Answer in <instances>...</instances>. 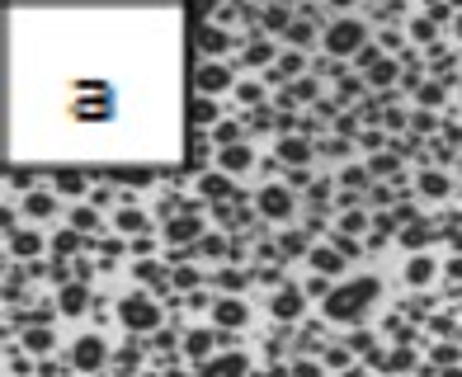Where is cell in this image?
<instances>
[{
  "instance_id": "cell-1",
  "label": "cell",
  "mask_w": 462,
  "mask_h": 377,
  "mask_svg": "<svg viewBox=\"0 0 462 377\" xmlns=\"http://www.w3.org/2000/svg\"><path fill=\"white\" fill-rule=\"evenodd\" d=\"M378 293H382L378 278H354V283H345V288H335V293L326 297V316L330 321H358Z\"/></svg>"
},
{
  "instance_id": "cell-2",
  "label": "cell",
  "mask_w": 462,
  "mask_h": 377,
  "mask_svg": "<svg viewBox=\"0 0 462 377\" xmlns=\"http://www.w3.org/2000/svg\"><path fill=\"white\" fill-rule=\"evenodd\" d=\"M326 52L340 61V57H358L368 48V24L363 19H354V14H340V19H330L326 24Z\"/></svg>"
},
{
  "instance_id": "cell-3",
  "label": "cell",
  "mask_w": 462,
  "mask_h": 377,
  "mask_svg": "<svg viewBox=\"0 0 462 377\" xmlns=\"http://www.w3.org/2000/svg\"><path fill=\"white\" fill-rule=\"evenodd\" d=\"M118 321L128 325V330H156V325H161V307L146 293H133V297L118 302Z\"/></svg>"
},
{
  "instance_id": "cell-4",
  "label": "cell",
  "mask_w": 462,
  "mask_h": 377,
  "mask_svg": "<svg viewBox=\"0 0 462 377\" xmlns=\"http://www.w3.org/2000/svg\"><path fill=\"white\" fill-rule=\"evenodd\" d=\"M71 363H76L81 373H99V368L109 363V345H104V335H81V340H76V349H71Z\"/></svg>"
},
{
  "instance_id": "cell-5",
  "label": "cell",
  "mask_w": 462,
  "mask_h": 377,
  "mask_svg": "<svg viewBox=\"0 0 462 377\" xmlns=\"http://www.w3.org/2000/svg\"><path fill=\"white\" fill-rule=\"evenodd\" d=\"M255 208H260V217H269V222H283V217H293V193L283 184H269V188H260Z\"/></svg>"
},
{
  "instance_id": "cell-6",
  "label": "cell",
  "mask_w": 462,
  "mask_h": 377,
  "mask_svg": "<svg viewBox=\"0 0 462 377\" xmlns=\"http://www.w3.org/2000/svg\"><path fill=\"white\" fill-rule=\"evenodd\" d=\"M193 85H198L203 95H222V90L231 85V66H222V61H203V66H198V76H193Z\"/></svg>"
},
{
  "instance_id": "cell-7",
  "label": "cell",
  "mask_w": 462,
  "mask_h": 377,
  "mask_svg": "<svg viewBox=\"0 0 462 377\" xmlns=\"http://www.w3.org/2000/svg\"><path fill=\"white\" fill-rule=\"evenodd\" d=\"M165 241H175V245H184V241H203V222H198L193 213L170 217V222H165Z\"/></svg>"
},
{
  "instance_id": "cell-8",
  "label": "cell",
  "mask_w": 462,
  "mask_h": 377,
  "mask_svg": "<svg viewBox=\"0 0 462 377\" xmlns=\"http://www.w3.org/2000/svg\"><path fill=\"white\" fill-rule=\"evenodd\" d=\"M213 325H218V330L245 325V302L241 297H218V302H213Z\"/></svg>"
},
{
  "instance_id": "cell-9",
  "label": "cell",
  "mask_w": 462,
  "mask_h": 377,
  "mask_svg": "<svg viewBox=\"0 0 462 377\" xmlns=\"http://www.w3.org/2000/svg\"><path fill=\"white\" fill-rule=\"evenodd\" d=\"M302 288H278L273 293V302H269V311H273V321H298L302 316Z\"/></svg>"
},
{
  "instance_id": "cell-10",
  "label": "cell",
  "mask_w": 462,
  "mask_h": 377,
  "mask_svg": "<svg viewBox=\"0 0 462 377\" xmlns=\"http://www.w3.org/2000/svg\"><path fill=\"white\" fill-rule=\"evenodd\" d=\"M198 48H203L208 57H222V52H231V48H236V38H231L222 24H203V28H198Z\"/></svg>"
},
{
  "instance_id": "cell-11",
  "label": "cell",
  "mask_w": 462,
  "mask_h": 377,
  "mask_svg": "<svg viewBox=\"0 0 462 377\" xmlns=\"http://www.w3.org/2000/svg\"><path fill=\"white\" fill-rule=\"evenodd\" d=\"M311 142L307 137H278V165H307L311 161Z\"/></svg>"
},
{
  "instance_id": "cell-12",
  "label": "cell",
  "mask_w": 462,
  "mask_h": 377,
  "mask_svg": "<svg viewBox=\"0 0 462 377\" xmlns=\"http://www.w3.org/2000/svg\"><path fill=\"white\" fill-rule=\"evenodd\" d=\"M218 165H222V175H245L250 165H255V156H250V146H222L218 151Z\"/></svg>"
},
{
  "instance_id": "cell-13",
  "label": "cell",
  "mask_w": 462,
  "mask_h": 377,
  "mask_svg": "<svg viewBox=\"0 0 462 377\" xmlns=\"http://www.w3.org/2000/svg\"><path fill=\"white\" fill-rule=\"evenodd\" d=\"M198 377H245V358L241 354H222V358H208Z\"/></svg>"
},
{
  "instance_id": "cell-14",
  "label": "cell",
  "mask_w": 462,
  "mask_h": 377,
  "mask_svg": "<svg viewBox=\"0 0 462 377\" xmlns=\"http://www.w3.org/2000/svg\"><path fill=\"white\" fill-rule=\"evenodd\" d=\"M434 236H439V226H434V222L415 217V222H406V231H401V245H406V250H420V245H430Z\"/></svg>"
},
{
  "instance_id": "cell-15",
  "label": "cell",
  "mask_w": 462,
  "mask_h": 377,
  "mask_svg": "<svg viewBox=\"0 0 462 377\" xmlns=\"http://www.w3.org/2000/svg\"><path fill=\"white\" fill-rule=\"evenodd\" d=\"M24 208H28V217H52L57 213V193L52 188H28V198H24Z\"/></svg>"
},
{
  "instance_id": "cell-16",
  "label": "cell",
  "mask_w": 462,
  "mask_h": 377,
  "mask_svg": "<svg viewBox=\"0 0 462 377\" xmlns=\"http://www.w3.org/2000/svg\"><path fill=\"white\" fill-rule=\"evenodd\" d=\"M311 269L321 273V278H330V273L345 269V255H340V250H330V245H316V250H311Z\"/></svg>"
},
{
  "instance_id": "cell-17",
  "label": "cell",
  "mask_w": 462,
  "mask_h": 377,
  "mask_svg": "<svg viewBox=\"0 0 462 377\" xmlns=\"http://www.w3.org/2000/svg\"><path fill=\"white\" fill-rule=\"evenodd\" d=\"M222 335L218 330H193L189 340H184V354H189V358H203V363H208V358H213V345H218Z\"/></svg>"
},
{
  "instance_id": "cell-18",
  "label": "cell",
  "mask_w": 462,
  "mask_h": 377,
  "mask_svg": "<svg viewBox=\"0 0 462 377\" xmlns=\"http://www.w3.org/2000/svg\"><path fill=\"white\" fill-rule=\"evenodd\" d=\"M85 180L81 170H52V193H66V198H76V193H85Z\"/></svg>"
},
{
  "instance_id": "cell-19",
  "label": "cell",
  "mask_w": 462,
  "mask_h": 377,
  "mask_svg": "<svg viewBox=\"0 0 462 377\" xmlns=\"http://www.w3.org/2000/svg\"><path fill=\"white\" fill-rule=\"evenodd\" d=\"M85 302H90V293H85L81 283H66V288H61V297H57V307H61L66 316H81Z\"/></svg>"
},
{
  "instance_id": "cell-20",
  "label": "cell",
  "mask_w": 462,
  "mask_h": 377,
  "mask_svg": "<svg viewBox=\"0 0 462 377\" xmlns=\"http://www.w3.org/2000/svg\"><path fill=\"white\" fill-rule=\"evenodd\" d=\"M10 250H15L19 260H33V255L43 250V236H38V231H10Z\"/></svg>"
},
{
  "instance_id": "cell-21",
  "label": "cell",
  "mask_w": 462,
  "mask_h": 377,
  "mask_svg": "<svg viewBox=\"0 0 462 377\" xmlns=\"http://www.w3.org/2000/svg\"><path fill=\"white\" fill-rule=\"evenodd\" d=\"M198 193L227 203V198H231V180H227V175H203V180H198Z\"/></svg>"
},
{
  "instance_id": "cell-22",
  "label": "cell",
  "mask_w": 462,
  "mask_h": 377,
  "mask_svg": "<svg viewBox=\"0 0 462 377\" xmlns=\"http://www.w3.org/2000/svg\"><path fill=\"white\" fill-rule=\"evenodd\" d=\"M434 269H439V264H434V260H430V255H415V260H410V264H406V278H410V283H415V288H425V283L434 278Z\"/></svg>"
},
{
  "instance_id": "cell-23",
  "label": "cell",
  "mask_w": 462,
  "mask_h": 377,
  "mask_svg": "<svg viewBox=\"0 0 462 377\" xmlns=\"http://www.w3.org/2000/svg\"><path fill=\"white\" fill-rule=\"evenodd\" d=\"M273 52H278V48H273V38H255V43L241 52V61H250V66H264Z\"/></svg>"
},
{
  "instance_id": "cell-24",
  "label": "cell",
  "mask_w": 462,
  "mask_h": 377,
  "mask_svg": "<svg viewBox=\"0 0 462 377\" xmlns=\"http://www.w3.org/2000/svg\"><path fill=\"white\" fill-rule=\"evenodd\" d=\"M118 231H123V236H142V231H146V213L123 208V213H118Z\"/></svg>"
},
{
  "instance_id": "cell-25",
  "label": "cell",
  "mask_w": 462,
  "mask_h": 377,
  "mask_svg": "<svg viewBox=\"0 0 462 377\" xmlns=\"http://www.w3.org/2000/svg\"><path fill=\"white\" fill-rule=\"evenodd\" d=\"M420 193H425V198H443V193H448V180H443V175H439V170H425V175H420Z\"/></svg>"
},
{
  "instance_id": "cell-26",
  "label": "cell",
  "mask_w": 462,
  "mask_h": 377,
  "mask_svg": "<svg viewBox=\"0 0 462 377\" xmlns=\"http://www.w3.org/2000/svg\"><path fill=\"white\" fill-rule=\"evenodd\" d=\"M396 71H401V66H396V61H387V57H382L378 66H373V71H368V85H378V90H382V85H392V81H396Z\"/></svg>"
},
{
  "instance_id": "cell-27",
  "label": "cell",
  "mask_w": 462,
  "mask_h": 377,
  "mask_svg": "<svg viewBox=\"0 0 462 377\" xmlns=\"http://www.w3.org/2000/svg\"><path fill=\"white\" fill-rule=\"evenodd\" d=\"M71 231H99V213L95 208H76L71 213Z\"/></svg>"
},
{
  "instance_id": "cell-28",
  "label": "cell",
  "mask_w": 462,
  "mask_h": 377,
  "mask_svg": "<svg viewBox=\"0 0 462 377\" xmlns=\"http://www.w3.org/2000/svg\"><path fill=\"white\" fill-rule=\"evenodd\" d=\"M283 38H288V43H293V48H311V38H316V33H311V24H307V19H298V24L288 28V33H283Z\"/></svg>"
},
{
  "instance_id": "cell-29",
  "label": "cell",
  "mask_w": 462,
  "mask_h": 377,
  "mask_svg": "<svg viewBox=\"0 0 462 377\" xmlns=\"http://www.w3.org/2000/svg\"><path fill=\"white\" fill-rule=\"evenodd\" d=\"M193 123H203V128H208V123H218V104H213V99H193Z\"/></svg>"
},
{
  "instance_id": "cell-30",
  "label": "cell",
  "mask_w": 462,
  "mask_h": 377,
  "mask_svg": "<svg viewBox=\"0 0 462 377\" xmlns=\"http://www.w3.org/2000/svg\"><path fill=\"white\" fill-rule=\"evenodd\" d=\"M222 142V146H241V123H231V118H227V123H218V133H213Z\"/></svg>"
},
{
  "instance_id": "cell-31",
  "label": "cell",
  "mask_w": 462,
  "mask_h": 377,
  "mask_svg": "<svg viewBox=\"0 0 462 377\" xmlns=\"http://www.w3.org/2000/svg\"><path fill=\"white\" fill-rule=\"evenodd\" d=\"M24 345H28L33 354H48V349H52V330H28Z\"/></svg>"
},
{
  "instance_id": "cell-32",
  "label": "cell",
  "mask_w": 462,
  "mask_h": 377,
  "mask_svg": "<svg viewBox=\"0 0 462 377\" xmlns=\"http://www.w3.org/2000/svg\"><path fill=\"white\" fill-rule=\"evenodd\" d=\"M410 38H415V43H434V19H430V14L415 19V24H410Z\"/></svg>"
},
{
  "instance_id": "cell-33",
  "label": "cell",
  "mask_w": 462,
  "mask_h": 377,
  "mask_svg": "<svg viewBox=\"0 0 462 377\" xmlns=\"http://www.w3.org/2000/svg\"><path fill=\"white\" fill-rule=\"evenodd\" d=\"M264 24L278 28V33H288V28H293V19H288V10L278 5V10H264Z\"/></svg>"
},
{
  "instance_id": "cell-34",
  "label": "cell",
  "mask_w": 462,
  "mask_h": 377,
  "mask_svg": "<svg viewBox=\"0 0 462 377\" xmlns=\"http://www.w3.org/2000/svg\"><path fill=\"white\" fill-rule=\"evenodd\" d=\"M420 104H430V108H439V104H443V85H439V81H430V85H420Z\"/></svg>"
},
{
  "instance_id": "cell-35",
  "label": "cell",
  "mask_w": 462,
  "mask_h": 377,
  "mask_svg": "<svg viewBox=\"0 0 462 377\" xmlns=\"http://www.w3.org/2000/svg\"><path fill=\"white\" fill-rule=\"evenodd\" d=\"M298 71H302V57L288 52V57H278V71H273V81H278V76H298Z\"/></svg>"
},
{
  "instance_id": "cell-36",
  "label": "cell",
  "mask_w": 462,
  "mask_h": 377,
  "mask_svg": "<svg viewBox=\"0 0 462 377\" xmlns=\"http://www.w3.org/2000/svg\"><path fill=\"white\" fill-rule=\"evenodd\" d=\"M260 95H264V90H260L255 81H241V85H236V99H241V104H260Z\"/></svg>"
},
{
  "instance_id": "cell-37",
  "label": "cell",
  "mask_w": 462,
  "mask_h": 377,
  "mask_svg": "<svg viewBox=\"0 0 462 377\" xmlns=\"http://www.w3.org/2000/svg\"><path fill=\"white\" fill-rule=\"evenodd\" d=\"M198 250H203L208 260H222V255H227V245H222V236H203V241H198Z\"/></svg>"
},
{
  "instance_id": "cell-38",
  "label": "cell",
  "mask_w": 462,
  "mask_h": 377,
  "mask_svg": "<svg viewBox=\"0 0 462 377\" xmlns=\"http://www.w3.org/2000/svg\"><path fill=\"white\" fill-rule=\"evenodd\" d=\"M382 363H387V368H396V373H406V368L415 363V358H410V349H396V354H387Z\"/></svg>"
},
{
  "instance_id": "cell-39",
  "label": "cell",
  "mask_w": 462,
  "mask_h": 377,
  "mask_svg": "<svg viewBox=\"0 0 462 377\" xmlns=\"http://www.w3.org/2000/svg\"><path fill=\"white\" fill-rule=\"evenodd\" d=\"M113 368H118L123 377H128V373H137V349H123L118 358H113Z\"/></svg>"
},
{
  "instance_id": "cell-40",
  "label": "cell",
  "mask_w": 462,
  "mask_h": 377,
  "mask_svg": "<svg viewBox=\"0 0 462 377\" xmlns=\"http://www.w3.org/2000/svg\"><path fill=\"white\" fill-rule=\"evenodd\" d=\"M345 349L368 354V349H373V335H368V330H358V335H349V340H345Z\"/></svg>"
},
{
  "instance_id": "cell-41",
  "label": "cell",
  "mask_w": 462,
  "mask_h": 377,
  "mask_svg": "<svg viewBox=\"0 0 462 377\" xmlns=\"http://www.w3.org/2000/svg\"><path fill=\"white\" fill-rule=\"evenodd\" d=\"M368 170H373V175H396V156H373Z\"/></svg>"
},
{
  "instance_id": "cell-42",
  "label": "cell",
  "mask_w": 462,
  "mask_h": 377,
  "mask_svg": "<svg viewBox=\"0 0 462 377\" xmlns=\"http://www.w3.org/2000/svg\"><path fill=\"white\" fill-rule=\"evenodd\" d=\"M363 184H368V170H354V165H349V170H345V188H354V193H358Z\"/></svg>"
},
{
  "instance_id": "cell-43",
  "label": "cell",
  "mask_w": 462,
  "mask_h": 377,
  "mask_svg": "<svg viewBox=\"0 0 462 377\" xmlns=\"http://www.w3.org/2000/svg\"><path fill=\"white\" fill-rule=\"evenodd\" d=\"M363 222H368L363 213H345V236H358V231H363Z\"/></svg>"
},
{
  "instance_id": "cell-44",
  "label": "cell",
  "mask_w": 462,
  "mask_h": 377,
  "mask_svg": "<svg viewBox=\"0 0 462 377\" xmlns=\"http://www.w3.org/2000/svg\"><path fill=\"white\" fill-rule=\"evenodd\" d=\"M307 293L311 297H330V283L321 278V273H311V283H307Z\"/></svg>"
},
{
  "instance_id": "cell-45",
  "label": "cell",
  "mask_w": 462,
  "mask_h": 377,
  "mask_svg": "<svg viewBox=\"0 0 462 377\" xmlns=\"http://www.w3.org/2000/svg\"><path fill=\"white\" fill-rule=\"evenodd\" d=\"M430 358H434V363H453V358H458V345H439Z\"/></svg>"
},
{
  "instance_id": "cell-46",
  "label": "cell",
  "mask_w": 462,
  "mask_h": 377,
  "mask_svg": "<svg viewBox=\"0 0 462 377\" xmlns=\"http://www.w3.org/2000/svg\"><path fill=\"white\" fill-rule=\"evenodd\" d=\"M345 151H349V146H345V142H340V137H335V142H326V146H321V156H330V161H340V156H345Z\"/></svg>"
},
{
  "instance_id": "cell-47",
  "label": "cell",
  "mask_w": 462,
  "mask_h": 377,
  "mask_svg": "<svg viewBox=\"0 0 462 377\" xmlns=\"http://www.w3.org/2000/svg\"><path fill=\"white\" fill-rule=\"evenodd\" d=\"M76 236H81V231H61V236H57V250L71 255V250H76Z\"/></svg>"
},
{
  "instance_id": "cell-48",
  "label": "cell",
  "mask_w": 462,
  "mask_h": 377,
  "mask_svg": "<svg viewBox=\"0 0 462 377\" xmlns=\"http://www.w3.org/2000/svg\"><path fill=\"white\" fill-rule=\"evenodd\" d=\"M175 283H180V288H193V283H198V269H175Z\"/></svg>"
},
{
  "instance_id": "cell-49",
  "label": "cell",
  "mask_w": 462,
  "mask_h": 377,
  "mask_svg": "<svg viewBox=\"0 0 462 377\" xmlns=\"http://www.w3.org/2000/svg\"><path fill=\"white\" fill-rule=\"evenodd\" d=\"M293 377H321V363H293Z\"/></svg>"
},
{
  "instance_id": "cell-50",
  "label": "cell",
  "mask_w": 462,
  "mask_h": 377,
  "mask_svg": "<svg viewBox=\"0 0 462 377\" xmlns=\"http://www.w3.org/2000/svg\"><path fill=\"white\" fill-rule=\"evenodd\" d=\"M382 123H387V133H401V128H406V118H401V113H396V108H392V113H387V118H382Z\"/></svg>"
},
{
  "instance_id": "cell-51",
  "label": "cell",
  "mask_w": 462,
  "mask_h": 377,
  "mask_svg": "<svg viewBox=\"0 0 462 377\" xmlns=\"http://www.w3.org/2000/svg\"><path fill=\"white\" fill-rule=\"evenodd\" d=\"M415 133H434V113H415Z\"/></svg>"
},
{
  "instance_id": "cell-52",
  "label": "cell",
  "mask_w": 462,
  "mask_h": 377,
  "mask_svg": "<svg viewBox=\"0 0 462 377\" xmlns=\"http://www.w3.org/2000/svg\"><path fill=\"white\" fill-rule=\"evenodd\" d=\"M222 288H227V297H231V288H241V273L227 269V273H222Z\"/></svg>"
},
{
  "instance_id": "cell-53",
  "label": "cell",
  "mask_w": 462,
  "mask_h": 377,
  "mask_svg": "<svg viewBox=\"0 0 462 377\" xmlns=\"http://www.w3.org/2000/svg\"><path fill=\"white\" fill-rule=\"evenodd\" d=\"M293 95H298V99H311V95H316V81H298V90H293Z\"/></svg>"
},
{
  "instance_id": "cell-54",
  "label": "cell",
  "mask_w": 462,
  "mask_h": 377,
  "mask_svg": "<svg viewBox=\"0 0 462 377\" xmlns=\"http://www.w3.org/2000/svg\"><path fill=\"white\" fill-rule=\"evenodd\" d=\"M448 273H453V278H462V255L453 260V264H448Z\"/></svg>"
},
{
  "instance_id": "cell-55",
  "label": "cell",
  "mask_w": 462,
  "mask_h": 377,
  "mask_svg": "<svg viewBox=\"0 0 462 377\" xmlns=\"http://www.w3.org/2000/svg\"><path fill=\"white\" fill-rule=\"evenodd\" d=\"M345 377H368V373H363V368H349V373H345Z\"/></svg>"
},
{
  "instance_id": "cell-56",
  "label": "cell",
  "mask_w": 462,
  "mask_h": 377,
  "mask_svg": "<svg viewBox=\"0 0 462 377\" xmlns=\"http://www.w3.org/2000/svg\"><path fill=\"white\" fill-rule=\"evenodd\" d=\"M453 33H458V38H462V14H458V19H453Z\"/></svg>"
},
{
  "instance_id": "cell-57",
  "label": "cell",
  "mask_w": 462,
  "mask_h": 377,
  "mask_svg": "<svg viewBox=\"0 0 462 377\" xmlns=\"http://www.w3.org/2000/svg\"><path fill=\"white\" fill-rule=\"evenodd\" d=\"M443 377H462V368H448V373H443Z\"/></svg>"
},
{
  "instance_id": "cell-58",
  "label": "cell",
  "mask_w": 462,
  "mask_h": 377,
  "mask_svg": "<svg viewBox=\"0 0 462 377\" xmlns=\"http://www.w3.org/2000/svg\"><path fill=\"white\" fill-rule=\"evenodd\" d=\"M137 377H161V373H137Z\"/></svg>"
}]
</instances>
